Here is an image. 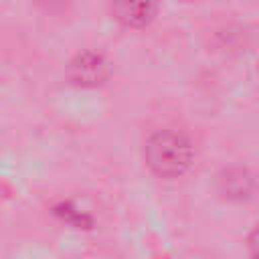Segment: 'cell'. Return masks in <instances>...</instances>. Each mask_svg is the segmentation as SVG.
Returning <instances> with one entry per match:
<instances>
[{"instance_id":"cell-1","label":"cell","mask_w":259,"mask_h":259,"mask_svg":"<svg viewBox=\"0 0 259 259\" xmlns=\"http://www.w3.org/2000/svg\"><path fill=\"white\" fill-rule=\"evenodd\" d=\"M144 156L152 172L164 178H174L184 174L192 164V144L180 132L160 130L146 140Z\"/></svg>"},{"instance_id":"cell-2","label":"cell","mask_w":259,"mask_h":259,"mask_svg":"<svg viewBox=\"0 0 259 259\" xmlns=\"http://www.w3.org/2000/svg\"><path fill=\"white\" fill-rule=\"evenodd\" d=\"M69 77L81 87H95L107 77V61L99 53H79L69 65Z\"/></svg>"},{"instance_id":"cell-3","label":"cell","mask_w":259,"mask_h":259,"mask_svg":"<svg viewBox=\"0 0 259 259\" xmlns=\"http://www.w3.org/2000/svg\"><path fill=\"white\" fill-rule=\"evenodd\" d=\"M113 12L115 18L127 26H144L154 18L156 6L146 2H123V4H115Z\"/></svg>"},{"instance_id":"cell-4","label":"cell","mask_w":259,"mask_h":259,"mask_svg":"<svg viewBox=\"0 0 259 259\" xmlns=\"http://www.w3.org/2000/svg\"><path fill=\"white\" fill-rule=\"evenodd\" d=\"M219 186L221 192L229 198H243L245 194L251 192L253 180L245 170H227L221 178H219Z\"/></svg>"},{"instance_id":"cell-5","label":"cell","mask_w":259,"mask_h":259,"mask_svg":"<svg viewBox=\"0 0 259 259\" xmlns=\"http://www.w3.org/2000/svg\"><path fill=\"white\" fill-rule=\"evenodd\" d=\"M249 253L253 259H259V225L249 235Z\"/></svg>"},{"instance_id":"cell-6","label":"cell","mask_w":259,"mask_h":259,"mask_svg":"<svg viewBox=\"0 0 259 259\" xmlns=\"http://www.w3.org/2000/svg\"><path fill=\"white\" fill-rule=\"evenodd\" d=\"M257 71H259V63H257Z\"/></svg>"}]
</instances>
